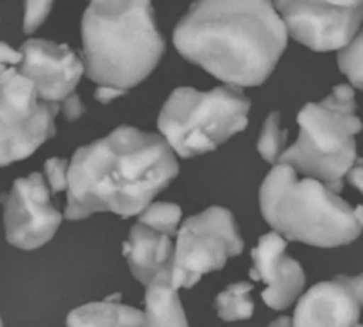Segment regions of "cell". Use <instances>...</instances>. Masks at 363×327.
<instances>
[{"mask_svg": "<svg viewBox=\"0 0 363 327\" xmlns=\"http://www.w3.org/2000/svg\"><path fill=\"white\" fill-rule=\"evenodd\" d=\"M177 173L176 152L162 134L119 126L73 154L64 218L78 222L94 212L138 216Z\"/></svg>", "mask_w": 363, "mask_h": 327, "instance_id": "obj_1", "label": "cell"}, {"mask_svg": "<svg viewBox=\"0 0 363 327\" xmlns=\"http://www.w3.org/2000/svg\"><path fill=\"white\" fill-rule=\"evenodd\" d=\"M289 30L273 0H195L174 30V46L233 87H257L286 52Z\"/></svg>", "mask_w": 363, "mask_h": 327, "instance_id": "obj_2", "label": "cell"}, {"mask_svg": "<svg viewBox=\"0 0 363 327\" xmlns=\"http://www.w3.org/2000/svg\"><path fill=\"white\" fill-rule=\"evenodd\" d=\"M85 73L94 84L133 88L165 53L151 0H91L82 18Z\"/></svg>", "mask_w": 363, "mask_h": 327, "instance_id": "obj_3", "label": "cell"}, {"mask_svg": "<svg viewBox=\"0 0 363 327\" xmlns=\"http://www.w3.org/2000/svg\"><path fill=\"white\" fill-rule=\"evenodd\" d=\"M296 168L277 163L262 180V218L287 241L318 248L346 246L363 232V205L347 204L315 177L296 179Z\"/></svg>", "mask_w": 363, "mask_h": 327, "instance_id": "obj_4", "label": "cell"}, {"mask_svg": "<svg viewBox=\"0 0 363 327\" xmlns=\"http://www.w3.org/2000/svg\"><path fill=\"white\" fill-rule=\"evenodd\" d=\"M300 137L282 152L279 163L294 166L305 177H315L339 193L344 177L358 163L357 137L363 130L357 117L351 85L339 84L321 103H308L298 113Z\"/></svg>", "mask_w": 363, "mask_h": 327, "instance_id": "obj_5", "label": "cell"}, {"mask_svg": "<svg viewBox=\"0 0 363 327\" xmlns=\"http://www.w3.org/2000/svg\"><path fill=\"white\" fill-rule=\"evenodd\" d=\"M250 99L240 87L209 92L179 87L169 96L158 115L160 134L181 158L206 154L248 126Z\"/></svg>", "mask_w": 363, "mask_h": 327, "instance_id": "obj_6", "label": "cell"}, {"mask_svg": "<svg viewBox=\"0 0 363 327\" xmlns=\"http://www.w3.org/2000/svg\"><path fill=\"white\" fill-rule=\"evenodd\" d=\"M245 241L233 212L209 207L191 216L177 232L172 264V282L177 289H190L204 275L220 271L230 257L241 255Z\"/></svg>", "mask_w": 363, "mask_h": 327, "instance_id": "obj_7", "label": "cell"}, {"mask_svg": "<svg viewBox=\"0 0 363 327\" xmlns=\"http://www.w3.org/2000/svg\"><path fill=\"white\" fill-rule=\"evenodd\" d=\"M59 103L45 101L20 69L0 85V166L27 159L55 137Z\"/></svg>", "mask_w": 363, "mask_h": 327, "instance_id": "obj_8", "label": "cell"}, {"mask_svg": "<svg viewBox=\"0 0 363 327\" xmlns=\"http://www.w3.org/2000/svg\"><path fill=\"white\" fill-rule=\"evenodd\" d=\"M291 38L314 52L347 45L363 23V0H273Z\"/></svg>", "mask_w": 363, "mask_h": 327, "instance_id": "obj_9", "label": "cell"}, {"mask_svg": "<svg viewBox=\"0 0 363 327\" xmlns=\"http://www.w3.org/2000/svg\"><path fill=\"white\" fill-rule=\"evenodd\" d=\"M64 216L52 204V190L43 173L14 180L4 200V230L11 246L38 250L53 239Z\"/></svg>", "mask_w": 363, "mask_h": 327, "instance_id": "obj_10", "label": "cell"}, {"mask_svg": "<svg viewBox=\"0 0 363 327\" xmlns=\"http://www.w3.org/2000/svg\"><path fill=\"white\" fill-rule=\"evenodd\" d=\"M20 73L30 78L45 101L62 103L74 92L85 73V64L67 45L48 39H28L20 48Z\"/></svg>", "mask_w": 363, "mask_h": 327, "instance_id": "obj_11", "label": "cell"}, {"mask_svg": "<svg viewBox=\"0 0 363 327\" xmlns=\"http://www.w3.org/2000/svg\"><path fill=\"white\" fill-rule=\"evenodd\" d=\"M287 239L279 232H269L259 239L252 250L250 276L255 282H262V301L273 310H287L305 287V272L300 262L286 253Z\"/></svg>", "mask_w": 363, "mask_h": 327, "instance_id": "obj_12", "label": "cell"}, {"mask_svg": "<svg viewBox=\"0 0 363 327\" xmlns=\"http://www.w3.org/2000/svg\"><path fill=\"white\" fill-rule=\"evenodd\" d=\"M362 308L363 275L337 276L300 297L293 326H357Z\"/></svg>", "mask_w": 363, "mask_h": 327, "instance_id": "obj_13", "label": "cell"}, {"mask_svg": "<svg viewBox=\"0 0 363 327\" xmlns=\"http://www.w3.org/2000/svg\"><path fill=\"white\" fill-rule=\"evenodd\" d=\"M130 271L142 285H147L156 275L172 269L176 244L172 236L163 234L145 223L137 222L130 230L126 243L123 246Z\"/></svg>", "mask_w": 363, "mask_h": 327, "instance_id": "obj_14", "label": "cell"}, {"mask_svg": "<svg viewBox=\"0 0 363 327\" xmlns=\"http://www.w3.org/2000/svg\"><path fill=\"white\" fill-rule=\"evenodd\" d=\"M172 282V269L162 271L145 285L147 326H188L183 303Z\"/></svg>", "mask_w": 363, "mask_h": 327, "instance_id": "obj_15", "label": "cell"}, {"mask_svg": "<svg viewBox=\"0 0 363 327\" xmlns=\"http://www.w3.org/2000/svg\"><path fill=\"white\" fill-rule=\"evenodd\" d=\"M67 326H147L144 311L119 303V296L89 303L71 311Z\"/></svg>", "mask_w": 363, "mask_h": 327, "instance_id": "obj_16", "label": "cell"}, {"mask_svg": "<svg viewBox=\"0 0 363 327\" xmlns=\"http://www.w3.org/2000/svg\"><path fill=\"white\" fill-rule=\"evenodd\" d=\"M252 289H254L252 283L240 282L233 283L223 292H220L215 301L218 317L225 322L247 321V319H250L255 310V304L250 297Z\"/></svg>", "mask_w": 363, "mask_h": 327, "instance_id": "obj_17", "label": "cell"}, {"mask_svg": "<svg viewBox=\"0 0 363 327\" xmlns=\"http://www.w3.org/2000/svg\"><path fill=\"white\" fill-rule=\"evenodd\" d=\"M181 216H183V212H181L179 205L169 204V202H155V204L151 202L138 214V222L145 223V225L152 226V229L160 230V232L177 237Z\"/></svg>", "mask_w": 363, "mask_h": 327, "instance_id": "obj_18", "label": "cell"}, {"mask_svg": "<svg viewBox=\"0 0 363 327\" xmlns=\"http://www.w3.org/2000/svg\"><path fill=\"white\" fill-rule=\"evenodd\" d=\"M287 131L280 127V113L273 112L268 119L264 120L261 134L257 140V151L261 158L266 163L277 165L284 152V145H286Z\"/></svg>", "mask_w": 363, "mask_h": 327, "instance_id": "obj_19", "label": "cell"}, {"mask_svg": "<svg viewBox=\"0 0 363 327\" xmlns=\"http://www.w3.org/2000/svg\"><path fill=\"white\" fill-rule=\"evenodd\" d=\"M337 64L353 87L363 91V28L344 48L339 50Z\"/></svg>", "mask_w": 363, "mask_h": 327, "instance_id": "obj_20", "label": "cell"}, {"mask_svg": "<svg viewBox=\"0 0 363 327\" xmlns=\"http://www.w3.org/2000/svg\"><path fill=\"white\" fill-rule=\"evenodd\" d=\"M55 0H25L23 2V32L32 34L38 30L48 14L52 13V7Z\"/></svg>", "mask_w": 363, "mask_h": 327, "instance_id": "obj_21", "label": "cell"}, {"mask_svg": "<svg viewBox=\"0 0 363 327\" xmlns=\"http://www.w3.org/2000/svg\"><path fill=\"white\" fill-rule=\"evenodd\" d=\"M67 170L69 161L62 158H50L45 161V176L52 193L67 190Z\"/></svg>", "mask_w": 363, "mask_h": 327, "instance_id": "obj_22", "label": "cell"}, {"mask_svg": "<svg viewBox=\"0 0 363 327\" xmlns=\"http://www.w3.org/2000/svg\"><path fill=\"white\" fill-rule=\"evenodd\" d=\"M60 110H62L64 119L66 120H77L84 115L85 106H84V103H82L80 96H78L77 92H71V94L62 101Z\"/></svg>", "mask_w": 363, "mask_h": 327, "instance_id": "obj_23", "label": "cell"}, {"mask_svg": "<svg viewBox=\"0 0 363 327\" xmlns=\"http://www.w3.org/2000/svg\"><path fill=\"white\" fill-rule=\"evenodd\" d=\"M21 59H23V55H21L20 50L11 48L7 42L0 41V62L7 64V66H20Z\"/></svg>", "mask_w": 363, "mask_h": 327, "instance_id": "obj_24", "label": "cell"}, {"mask_svg": "<svg viewBox=\"0 0 363 327\" xmlns=\"http://www.w3.org/2000/svg\"><path fill=\"white\" fill-rule=\"evenodd\" d=\"M126 94V91L123 88H117V87H110V85H99L94 92V98L98 99L99 103L106 105V103L113 101V99L121 98V96Z\"/></svg>", "mask_w": 363, "mask_h": 327, "instance_id": "obj_25", "label": "cell"}, {"mask_svg": "<svg viewBox=\"0 0 363 327\" xmlns=\"http://www.w3.org/2000/svg\"><path fill=\"white\" fill-rule=\"evenodd\" d=\"M347 180H350L351 186H354L363 193V159H358L357 165L347 172Z\"/></svg>", "mask_w": 363, "mask_h": 327, "instance_id": "obj_26", "label": "cell"}, {"mask_svg": "<svg viewBox=\"0 0 363 327\" xmlns=\"http://www.w3.org/2000/svg\"><path fill=\"white\" fill-rule=\"evenodd\" d=\"M18 71V66H7V64L0 62V85L7 80V78L13 76Z\"/></svg>", "mask_w": 363, "mask_h": 327, "instance_id": "obj_27", "label": "cell"}, {"mask_svg": "<svg viewBox=\"0 0 363 327\" xmlns=\"http://www.w3.org/2000/svg\"><path fill=\"white\" fill-rule=\"evenodd\" d=\"M293 326V319H286V317H282V319H277L275 322H272V326Z\"/></svg>", "mask_w": 363, "mask_h": 327, "instance_id": "obj_28", "label": "cell"}, {"mask_svg": "<svg viewBox=\"0 0 363 327\" xmlns=\"http://www.w3.org/2000/svg\"><path fill=\"white\" fill-rule=\"evenodd\" d=\"M0 326H2V319H0Z\"/></svg>", "mask_w": 363, "mask_h": 327, "instance_id": "obj_29", "label": "cell"}]
</instances>
